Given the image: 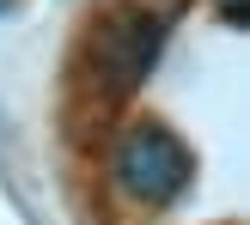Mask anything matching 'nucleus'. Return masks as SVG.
<instances>
[{"label":"nucleus","mask_w":250,"mask_h":225,"mask_svg":"<svg viewBox=\"0 0 250 225\" xmlns=\"http://www.w3.org/2000/svg\"><path fill=\"white\" fill-rule=\"evenodd\" d=\"M171 43V12L146 6V0H122L85 37V85H92L104 104H122L134 97L146 79H153L159 55Z\"/></svg>","instance_id":"1"},{"label":"nucleus","mask_w":250,"mask_h":225,"mask_svg":"<svg viewBox=\"0 0 250 225\" xmlns=\"http://www.w3.org/2000/svg\"><path fill=\"white\" fill-rule=\"evenodd\" d=\"M110 177L128 201L141 207H177L195 183V152L183 146V134H171L165 122H134L116 140Z\"/></svg>","instance_id":"2"},{"label":"nucleus","mask_w":250,"mask_h":225,"mask_svg":"<svg viewBox=\"0 0 250 225\" xmlns=\"http://www.w3.org/2000/svg\"><path fill=\"white\" fill-rule=\"evenodd\" d=\"M214 12L232 24V31H244V24H250V0H214Z\"/></svg>","instance_id":"3"},{"label":"nucleus","mask_w":250,"mask_h":225,"mask_svg":"<svg viewBox=\"0 0 250 225\" xmlns=\"http://www.w3.org/2000/svg\"><path fill=\"white\" fill-rule=\"evenodd\" d=\"M0 12H6V0H0Z\"/></svg>","instance_id":"4"}]
</instances>
